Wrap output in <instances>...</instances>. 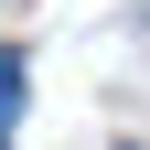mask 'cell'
<instances>
[{
    "instance_id": "cell-1",
    "label": "cell",
    "mask_w": 150,
    "mask_h": 150,
    "mask_svg": "<svg viewBox=\"0 0 150 150\" xmlns=\"http://www.w3.org/2000/svg\"><path fill=\"white\" fill-rule=\"evenodd\" d=\"M22 86H32V75H22V54L0 43V139H11V118H22Z\"/></svg>"
}]
</instances>
